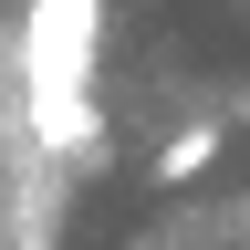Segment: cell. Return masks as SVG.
I'll list each match as a JSON object with an SVG mask.
<instances>
[{"instance_id": "cell-1", "label": "cell", "mask_w": 250, "mask_h": 250, "mask_svg": "<svg viewBox=\"0 0 250 250\" xmlns=\"http://www.w3.org/2000/svg\"><path fill=\"white\" fill-rule=\"evenodd\" d=\"M94 31H104V0H31L21 115H31V146L52 156H94Z\"/></svg>"}, {"instance_id": "cell-2", "label": "cell", "mask_w": 250, "mask_h": 250, "mask_svg": "<svg viewBox=\"0 0 250 250\" xmlns=\"http://www.w3.org/2000/svg\"><path fill=\"white\" fill-rule=\"evenodd\" d=\"M219 146H229V125H177V136L146 156V188H167V198H177V188H198V177L219 167Z\"/></svg>"}]
</instances>
